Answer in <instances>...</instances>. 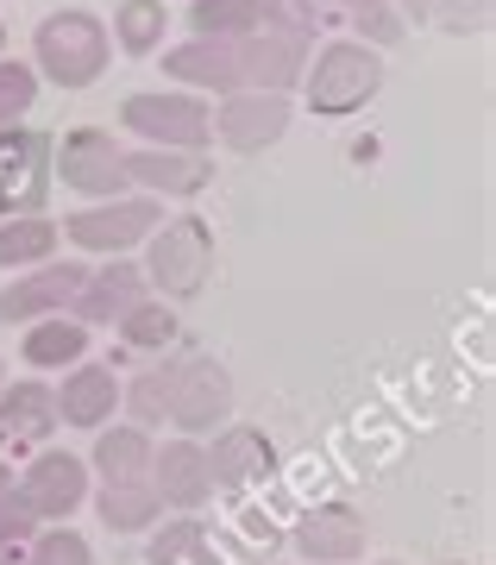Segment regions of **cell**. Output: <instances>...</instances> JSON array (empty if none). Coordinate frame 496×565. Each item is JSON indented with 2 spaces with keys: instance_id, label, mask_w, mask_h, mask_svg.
I'll list each match as a JSON object with an SVG mask.
<instances>
[{
  "instance_id": "d6986e66",
  "label": "cell",
  "mask_w": 496,
  "mask_h": 565,
  "mask_svg": "<svg viewBox=\"0 0 496 565\" xmlns=\"http://www.w3.org/2000/svg\"><path fill=\"white\" fill-rule=\"evenodd\" d=\"M119 415V377L107 371V364H70L57 384V422L70 427H88V434H101V427Z\"/></svg>"
},
{
  "instance_id": "9c48e42d",
  "label": "cell",
  "mask_w": 496,
  "mask_h": 565,
  "mask_svg": "<svg viewBox=\"0 0 496 565\" xmlns=\"http://www.w3.org/2000/svg\"><path fill=\"white\" fill-rule=\"evenodd\" d=\"M44 195H51V139L32 126L0 132V221L44 214Z\"/></svg>"
},
{
  "instance_id": "8992f818",
  "label": "cell",
  "mask_w": 496,
  "mask_h": 565,
  "mask_svg": "<svg viewBox=\"0 0 496 565\" xmlns=\"http://www.w3.org/2000/svg\"><path fill=\"white\" fill-rule=\"evenodd\" d=\"M163 226V207L151 195H114V202H88L57 226L63 239L88 252V258H126L133 245H145Z\"/></svg>"
},
{
  "instance_id": "74e56055",
  "label": "cell",
  "mask_w": 496,
  "mask_h": 565,
  "mask_svg": "<svg viewBox=\"0 0 496 565\" xmlns=\"http://www.w3.org/2000/svg\"><path fill=\"white\" fill-rule=\"evenodd\" d=\"M0 384H7V364H0Z\"/></svg>"
},
{
  "instance_id": "d590c367",
  "label": "cell",
  "mask_w": 496,
  "mask_h": 565,
  "mask_svg": "<svg viewBox=\"0 0 496 565\" xmlns=\"http://www.w3.org/2000/svg\"><path fill=\"white\" fill-rule=\"evenodd\" d=\"M13 497H20V484H13V465H0V509L13 503Z\"/></svg>"
},
{
  "instance_id": "836d02e7",
  "label": "cell",
  "mask_w": 496,
  "mask_h": 565,
  "mask_svg": "<svg viewBox=\"0 0 496 565\" xmlns=\"http://www.w3.org/2000/svg\"><path fill=\"white\" fill-rule=\"evenodd\" d=\"M258 32H308L315 39V0H258Z\"/></svg>"
},
{
  "instance_id": "4dcf8cb0",
  "label": "cell",
  "mask_w": 496,
  "mask_h": 565,
  "mask_svg": "<svg viewBox=\"0 0 496 565\" xmlns=\"http://www.w3.org/2000/svg\"><path fill=\"white\" fill-rule=\"evenodd\" d=\"M32 102H39V70H32V63H20V57H13V63L0 57V132L25 126Z\"/></svg>"
},
{
  "instance_id": "8d00e7d4",
  "label": "cell",
  "mask_w": 496,
  "mask_h": 565,
  "mask_svg": "<svg viewBox=\"0 0 496 565\" xmlns=\"http://www.w3.org/2000/svg\"><path fill=\"white\" fill-rule=\"evenodd\" d=\"M252 565H277V559H252Z\"/></svg>"
},
{
  "instance_id": "2e32d148",
  "label": "cell",
  "mask_w": 496,
  "mask_h": 565,
  "mask_svg": "<svg viewBox=\"0 0 496 565\" xmlns=\"http://www.w3.org/2000/svg\"><path fill=\"white\" fill-rule=\"evenodd\" d=\"M289 546H296L308 565H358L365 559V515H358L352 503H320L296 522Z\"/></svg>"
},
{
  "instance_id": "484cf974",
  "label": "cell",
  "mask_w": 496,
  "mask_h": 565,
  "mask_svg": "<svg viewBox=\"0 0 496 565\" xmlns=\"http://www.w3.org/2000/svg\"><path fill=\"white\" fill-rule=\"evenodd\" d=\"M163 32H170L163 0H119V7H114V32H107V39H114L126 57H158Z\"/></svg>"
},
{
  "instance_id": "5b68a950",
  "label": "cell",
  "mask_w": 496,
  "mask_h": 565,
  "mask_svg": "<svg viewBox=\"0 0 496 565\" xmlns=\"http://www.w3.org/2000/svg\"><path fill=\"white\" fill-rule=\"evenodd\" d=\"M208 114H214V102H201L189 88H139L119 102V126L158 151H208V139H214Z\"/></svg>"
},
{
  "instance_id": "44dd1931",
  "label": "cell",
  "mask_w": 496,
  "mask_h": 565,
  "mask_svg": "<svg viewBox=\"0 0 496 565\" xmlns=\"http://www.w3.org/2000/svg\"><path fill=\"white\" fill-rule=\"evenodd\" d=\"M151 452H158V440H151L145 427L107 422L95 434V459H88V471H95L101 484H126V478H145V471H151Z\"/></svg>"
},
{
  "instance_id": "f1b7e54d",
  "label": "cell",
  "mask_w": 496,
  "mask_h": 565,
  "mask_svg": "<svg viewBox=\"0 0 496 565\" xmlns=\"http://www.w3.org/2000/svg\"><path fill=\"white\" fill-rule=\"evenodd\" d=\"M208 553V522L201 515H170L151 527V565H189Z\"/></svg>"
},
{
  "instance_id": "4316f807",
  "label": "cell",
  "mask_w": 496,
  "mask_h": 565,
  "mask_svg": "<svg viewBox=\"0 0 496 565\" xmlns=\"http://www.w3.org/2000/svg\"><path fill=\"white\" fill-rule=\"evenodd\" d=\"M189 39H252L258 32V0H189Z\"/></svg>"
},
{
  "instance_id": "7a4b0ae2",
  "label": "cell",
  "mask_w": 496,
  "mask_h": 565,
  "mask_svg": "<svg viewBox=\"0 0 496 565\" xmlns=\"http://www.w3.org/2000/svg\"><path fill=\"white\" fill-rule=\"evenodd\" d=\"M114 63V39H107V20L88 13V7H63V13H44L39 32H32V70L57 88H95Z\"/></svg>"
},
{
  "instance_id": "9a60e30c",
  "label": "cell",
  "mask_w": 496,
  "mask_h": 565,
  "mask_svg": "<svg viewBox=\"0 0 496 565\" xmlns=\"http://www.w3.org/2000/svg\"><path fill=\"white\" fill-rule=\"evenodd\" d=\"M308 57H315V39H308V32H252V39H239L245 88H264V95H289V88H302Z\"/></svg>"
},
{
  "instance_id": "8fae6325",
  "label": "cell",
  "mask_w": 496,
  "mask_h": 565,
  "mask_svg": "<svg viewBox=\"0 0 496 565\" xmlns=\"http://www.w3.org/2000/svg\"><path fill=\"white\" fill-rule=\"evenodd\" d=\"M208 182H214V158L208 151H158V145L126 151V189H139L151 202H189Z\"/></svg>"
},
{
  "instance_id": "7402d4cb",
  "label": "cell",
  "mask_w": 496,
  "mask_h": 565,
  "mask_svg": "<svg viewBox=\"0 0 496 565\" xmlns=\"http://www.w3.org/2000/svg\"><path fill=\"white\" fill-rule=\"evenodd\" d=\"M315 20H339L352 25L358 44H371V51H397L402 39H409V25H402V13L390 7V0H315Z\"/></svg>"
},
{
  "instance_id": "ffe728a7",
  "label": "cell",
  "mask_w": 496,
  "mask_h": 565,
  "mask_svg": "<svg viewBox=\"0 0 496 565\" xmlns=\"http://www.w3.org/2000/svg\"><path fill=\"white\" fill-rule=\"evenodd\" d=\"M57 427V390L44 377H20L0 384V440L7 446H44Z\"/></svg>"
},
{
  "instance_id": "603a6c76",
  "label": "cell",
  "mask_w": 496,
  "mask_h": 565,
  "mask_svg": "<svg viewBox=\"0 0 496 565\" xmlns=\"http://www.w3.org/2000/svg\"><path fill=\"white\" fill-rule=\"evenodd\" d=\"M20 359H25V364H39V371H63V364H82V359H88V327L70 321V315H44V321L25 327Z\"/></svg>"
},
{
  "instance_id": "d4e9b609",
  "label": "cell",
  "mask_w": 496,
  "mask_h": 565,
  "mask_svg": "<svg viewBox=\"0 0 496 565\" xmlns=\"http://www.w3.org/2000/svg\"><path fill=\"white\" fill-rule=\"evenodd\" d=\"M57 221L51 214H13V221H0V270H39V264H51V252H57Z\"/></svg>"
},
{
  "instance_id": "ac0fdd59",
  "label": "cell",
  "mask_w": 496,
  "mask_h": 565,
  "mask_svg": "<svg viewBox=\"0 0 496 565\" xmlns=\"http://www.w3.org/2000/svg\"><path fill=\"white\" fill-rule=\"evenodd\" d=\"M151 289H145V270L139 264H101V270H88L76 289V302H70V321H82L88 333L95 327H114L119 315L133 302H145Z\"/></svg>"
},
{
  "instance_id": "f546056e",
  "label": "cell",
  "mask_w": 496,
  "mask_h": 565,
  "mask_svg": "<svg viewBox=\"0 0 496 565\" xmlns=\"http://www.w3.org/2000/svg\"><path fill=\"white\" fill-rule=\"evenodd\" d=\"M20 565H95V546H88V534L57 522V527H39V534H32Z\"/></svg>"
},
{
  "instance_id": "5bb4252c",
  "label": "cell",
  "mask_w": 496,
  "mask_h": 565,
  "mask_svg": "<svg viewBox=\"0 0 496 565\" xmlns=\"http://www.w3.org/2000/svg\"><path fill=\"white\" fill-rule=\"evenodd\" d=\"M163 76L182 82L189 95H239L245 88V63H239V39H182L163 51Z\"/></svg>"
},
{
  "instance_id": "83f0119b",
  "label": "cell",
  "mask_w": 496,
  "mask_h": 565,
  "mask_svg": "<svg viewBox=\"0 0 496 565\" xmlns=\"http://www.w3.org/2000/svg\"><path fill=\"white\" fill-rule=\"evenodd\" d=\"M114 327H119V340L133 345V352H170V345H177V308L158 302V296L133 302Z\"/></svg>"
},
{
  "instance_id": "cb8c5ba5",
  "label": "cell",
  "mask_w": 496,
  "mask_h": 565,
  "mask_svg": "<svg viewBox=\"0 0 496 565\" xmlns=\"http://www.w3.org/2000/svg\"><path fill=\"white\" fill-rule=\"evenodd\" d=\"M95 509H101V522L114 527V534H151V527L163 522V503H158V490H151V478L101 484L95 490Z\"/></svg>"
},
{
  "instance_id": "3957f363",
  "label": "cell",
  "mask_w": 496,
  "mask_h": 565,
  "mask_svg": "<svg viewBox=\"0 0 496 565\" xmlns=\"http://www.w3.org/2000/svg\"><path fill=\"white\" fill-rule=\"evenodd\" d=\"M383 88V57L358 39H327L302 70V95L320 120H346Z\"/></svg>"
},
{
  "instance_id": "4fadbf2b",
  "label": "cell",
  "mask_w": 496,
  "mask_h": 565,
  "mask_svg": "<svg viewBox=\"0 0 496 565\" xmlns=\"http://www.w3.org/2000/svg\"><path fill=\"white\" fill-rule=\"evenodd\" d=\"M82 264H39V270H20V277L0 289V327H32L44 315H70L82 289Z\"/></svg>"
},
{
  "instance_id": "ba28073f",
  "label": "cell",
  "mask_w": 496,
  "mask_h": 565,
  "mask_svg": "<svg viewBox=\"0 0 496 565\" xmlns=\"http://www.w3.org/2000/svg\"><path fill=\"white\" fill-rule=\"evenodd\" d=\"M13 484H20V503L39 515V527H57L88 503V459L44 446L39 459H25V471L13 478Z\"/></svg>"
},
{
  "instance_id": "1f68e13d",
  "label": "cell",
  "mask_w": 496,
  "mask_h": 565,
  "mask_svg": "<svg viewBox=\"0 0 496 565\" xmlns=\"http://www.w3.org/2000/svg\"><path fill=\"white\" fill-rule=\"evenodd\" d=\"M428 20H434L440 32H453V39H477V32L490 25V0H434Z\"/></svg>"
},
{
  "instance_id": "d6a6232c",
  "label": "cell",
  "mask_w": 496,
  "mask_h": 565,
  "mask_svg": "<svg viewBox=\"0 0 496 565\" xmlns=\"http://www.w3.org/2000/svg\"><path fill=\"white\" fill-rule=\"evenodd\" d=\"M32 534H39V515L13 497V503L0 509V565H20L25 546H32Z\"/></svg>"
},
{
  "instance_id": "e0dca14e",
  "label": "cell",
  "mask_w": 496,
  "mask_h": 565,
  "mask_svg": "<svg viewBox=\"0 0 496 565\" xmlns=\"http://www.w3.org/2000/svg\"><path fill=\"white\" fill-rule=\"evenodd\" d=\"M151 490H158L163 509H177V515H196L208 497H214V484H208V452H201V440H163L158 452H151Z\"/></svg>"
},
{
  "instance_id": "7c38bea8",
  "label": "cell",
  "mask_w": 496,
  "mask_h": 565,
  "mask_svg": "<svg viewBox=\"0 0 496 565\" xmlns=\"http://www.w3.org/2000/svg\"><path fill=\"white\" fill-rule=\"evenodd\" d=\"M201 452H208V484L226 490V497L264 484V478L277 471V446H271V434H264V427H245V422H226L214 434V446H201Z\"/></svg>"
},
{
  "instance_id": "6da1fadb",
  "label": "cell",
  "mask_w": 496,
  "mask_h": 565,
  "mask_svg": "<svg viewBox=\"0 0 496 565\" xmlns=\"http://www.w3.org/2000/svg\"><path fill=\"white\" fill-rule=\"evenodd\" d=\"M163 396V427H177L182 440H201V434H220L233 422V371L208 352H182V359L151 364Z\"/></svg>"
},
{
  "instance_id": "52a82bcc",
  "label": "cell",
  "mask_w": 496,
  "mask_h": 565,
  "mask_svg": "<svg viewBox=\"0 0 496 565\" xmlns=\"http://www.w3.org/2000/svg\"><path fill=\"white\" fill-rule=\"evenodd\" d=\"M51 177H63V189H76L82 202L133 195V189H126V145H119L107 126H76V132H63V145H51Z\"/></svg>"
},
{
  "instance_id": "277c9868",
  "label": "cell",
  "mask_w": 496,
  "mask_h": 565,
  "mask_svg": "<svg viewBox=\"0 0 496 565\" xmlns=\"http://www.w3.org/2000/svg\"><path fill=\"white\" fill-rule=\"evenodd\" d=\"M145 289L158 302H189L208 289V270H214V233L201 214H177L163 221L151 239H145Z\"/></svg>"
},
{
  "instance_id": "30bf717a",
  "label": "cell",
  "mask_w": 496,
  "mask_h": 565,
  "mask_svg": "<svg viewBox=\"0 0 496 565\" xmlns=\"http://www.w3.org/2000/svg\"><path fill=\"white\" fill-rule=\"evenodd\" d=\"M289 95H264V88H239V95H220V107L208 114V126H214V139L226 145V151H239V158H252V151H264V145H277L283 132H289Z\"/></svg>"
},
{
  "instance_id": "f35d334b",
  "label": "cell",
  "mask_w": 496,
  "mask_h": 565,
  "mask_svg": "<svg viewBox=\"0 0 496 565\" xmlns=\"http://www.w3.org/2000/svg\"><path fill=\"white\" fill-rule=\"evenodd\" d=\"M0 44H7V25H0Z\"/></svg>"
},
{
  "instance_id": "e575fe53",
  "label": "cell",
  "mask_w": 496,
  "mask_h": 565,
  "mask_svg": "<svg viewBox=\"0 0 496 565\" xmlns=\"http://www.w3.org/2000/svg\"><path fill=\"white\" fill-rule=\"evenodd\" d=\"M390 7L402 13V25H409V20H428V13H434V0H390Z\"/></svg>"
},
{
  "instance_id": "ab89813d",
  "label": "cell",
  "mask_w": 496,
  "mask_h": 565,
  "mask_svg": "<svg viewBox=\"0 0 496 565\" xmlns=\"http://www.w3.org/2000/svg\"><path fill=\"white\" fill-rule=\"evenodd\" d=\"M383 565H397V559H383Z\"/></svg>"
}]
</instances>
